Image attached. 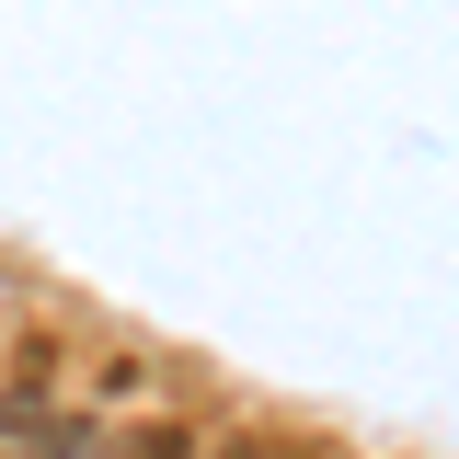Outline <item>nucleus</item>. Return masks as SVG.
I'll return each instance as SVG.
<instances>
[{
    "instance_id": "7ed1b4c3",
    "label": "nucleus",
    "mask_w": 459,
    "mask_h": 459,
    "mask_svg": "<svg viewBox=\"0 0 459 459\" xmlns=\"http://www.w3.org/2000/svg\"><path fill=\"white\" fill-rule=\"evenodd\" d=\"M126 459H195V448H184V425H138V437H126Z\"/></svg>"
},
{
    "instance_id": "f03ea898",
    "label": "nucleus",
    "mask_w": 459,
    "mask_h": 459,
    "mask_svg": "<svg viewBox=\"0 0 459 459\" xmlns=\"http://www.w3.org/2000/svg\"><path fill=\"white\" fill-rule=\"evenodd\" d=\"M35 413H57V402H47V344H35V379H23V391H0V437L23 448V425H35Z\"/></svg>"
},
{
    "instance_id": "f257e3e1",
    "label": "nucleus",
    "mask_w": 459,
    "mask_h": 459,
    "mask_svg": "<svg viewBox=\"0 0 459 459\" xmlns=\"http://www.w3.org/2000/svg\"><path fill=\"white\" fill-rule=\"evenodd\" d=\"M104 448V413H35L23 425V459H92Z\"/></svg>"
}]
</instances>
